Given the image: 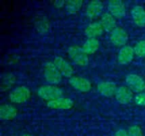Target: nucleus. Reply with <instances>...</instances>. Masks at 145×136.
<instances>
[{"label":"nucleus","instance_id":"nucleus-1","mask_svg":"<svg viewBox=\"0 0 145 136\" xmlns=\"http://www.w3.org/2000/svg\"><path fill=\"white\" fill-rule=\"evenodd\" d=\"M37 95L41 99L48 102L63 97V91L60 88L49 84L41 86L37 90Z\"/></svg>","mask_w":145,"mask_h":136},{"label":"nucleus","instance_id":"nucleus-2","mask_svg":"<svg viewBox=\"0 0 145 136\" xmlns=\"http://www.w3.org/2000/svg\"><path fill=\"white\" fill-rule=\"evenodd\" d=\"M71 60L77 66H86L88 65V55L84 52L82 48L79 46H71L67 50Z\"/></svg>","mask_w":145,"mask_h":136},{"label":"nucleus","instance_id":"nucleus-3","mask_svg":"<svg viewBox=\"0 0 145 136\" xmlns=\"http://www.w3.org/2000/svg\"><path fill=\"white\" fill-rule=\"evenodd\" d=\"M44 77L46 81L51 85L58 84L61 82L62 75L55 66L54 62H48L44 66Z\"/></svg>","mask_w":145,"mask_h":136},{"label":"nucleus","instance_id":"nucleus-4","mask_svg":"<svg viewBox=\"0 0 145 136\" xmlns=\"http://www.w3.org/2000/svg\"><path fill=\"white\" fill-rule=\"evenodd\" d=\"M31 96V91L26 86H20L12 90L8 95V100L15 104L26 102Z\"/></svg>","mask_w":145,"mask_h":136},{"label":"nucleus","instance_id":"nucleus-5","mask_svg":"<svg viewBox=\"0 0 145 136\" xmlns=\"http://www.w3.org/2000/svg\"><path fill=\"white\" fill-rule=\"evenodd\" d=\"M126 83L127 86L133 92V93H143L145 89L144 80L138 75L131 73L126 77Z\"/></svg>","mask_w":145,"mask_h":136},{"label":"nucleus","instance_id":"nucleus-6","mask_svg":"<svg viewBox=\"0 0 145 136\" xmlns=\"http://www.w3.org/2000/svg\"><path fill=\"white\" fill-rule=\"evenodd\" d=\"M110 39L115 46L124 47L126 46V43L128 40V35L124 29L121 27H116L110 32Z\"/></svg>","mask_w":145,"mask_h":136},{"label":"nucleus","instance_id":"nucleus-7","mask_svg":"<svg viewBox=\"0 0 145 136\" xmlns=\"http://www.w3.org/2000/svg\"><path fill=\"white\" fill-rule=\"evenodd\" d=\"M69 83L71 86L75 89L76 90L82 92V93H87L88 92L91 88L92 84L89 80L87 78H82V77H72L69 80Z\"/></svg>","mask_w":145,"mask_h":136},{"label":"nucleus","instance_id":"nucleus-8","mask_svg":"<svg viewBox=\"0 0 145 136\" xmlns=\"http://www.w3.org/2000/svg\"><path fill=\"white\" fill-rule=\"evenodd\" d=\"M54 63L62 76H64L65 78H72L74 70H73L72 66H71V64L65 59H64L63 57H60V56H57L54 58Z\"/></svg>","mask_w":145,"mask_h":136},{"label":"nucleus","instance_id":"nucleus-9","mask_svg":"<svg viewBox=\"0 0 145 136\" xmlns=\"http://www.w3.org/2000/svg\"><path fill=\"white\" fill-rule=\"evenodd\" d=\"M108 10L115 18L121 19L126 15V7L120 0H111L108 3Z\"/></svg>","mask_w":145,"mask_h":136},{"label":"nucleus","instance_id":"nucleus-10","mask_svg":"<svg viewBox=\"0 0 145 136\" xmlns=\"http://www.w3.org/2000/svg\"><path fill=\"white\" fill-rule=\"evenodd\" d=\"M74 106V102L71 99L67 97H61L54 101H48L47 103V106L50 109H57V110H68L72 108Z\"/></svg>","mask_w":145,"mask_h":136},{"label":"nucleus","instance_id":"nucleus-11","mask_svg":"<svg viewBox=\"0 0 145 136\" xmlns=\"http://www.w3.org/2000/svg\"><path fill=\"white\" fill-rule=\"evenodd\" d=\"M115 96L120 104L127 105L133 100V92L127 86H120L118 87Z\"/></svg>","mask_w":145,"mask_h":136},{"label":"nucleus","instance_id":"nucleus-12","mask_svg":"<svg viewBox=\"0 0 145 136\" xmlns=\"http://www.w3.org/2000/svg\"><path fill=\"white\" fill-rule=\"evenodd\" d=\"M134 55H135V52L133 47L124 46L120 49L118 53L117 60L121 65H127L133 61Z\"/></svg>","mask_w":145,"mask_h":136},{"label":"nucleus","instance_id":"nucleus-13","mask_svg":"<svg viewBox=\"0 0 145 136\" xmlns=\"http://www.w3.org/2000/svg\"><path fill=\"white\" fill-rule=\"evenodd\" d=\"M104 9V4L102 2L94 0L91 1L86 8V15L90 19H94L101 14Z\"/></svg>","mask_w":145,"mask_h":136},{"label":"nucleus","instance_id":"nucleus-14","mask_svg":"<svg viewBox=\"0 0 145 136\" xmlns=\"http://www.w3.org/2000/svg\"><path fill=\"white\" fill-rule=\"evenodd\" d=\"M99 93L105 97H112L116 95L117 90V86L113 82H102L98 85Z\"/></svg>","mask_w":145,"mask_h":136},{"label":"nucleus","instance_id":"nucleus-15","mask_svg":"<svg viewBox=\"0 0 145 136\" xmlns=\"http://www.w3.org/2000/svg\"><path fill=\"white\" fill-rule=\"evenodd\" d=\"M132 17L134 23L139 27H145V9L140 5H136L132 9Z\"/></svg>","mask_w":145,"mask_h":136},{"label":"nucleus","instance_id":"nucleus-16","mask_svg":"<svg viewBox=\"0 0 145 136\" xmlns=\"http://www.w3.org/2000/svg\"><path fill=\"white\" fill-rule=\"evenodd\" d=\"M17 116V109L15 106L4 104L0 106V118L3 121H10Z\"/></svg>","mask_w":145,"mask_h":136},{"label":"nucleus","instance_id":"nucleus-17","mask_svg":"<svg viewBox=\"0 0 145 136\" xmlns=\"http://www.w3.org/2000/svg\"><path fill=\"white\" fill-rule=\"evenodd\" d=\"M100 24L102 25L105 32H111L116 28V18L110 13H105L100 18Z\"/></svg>","mask_w":145,"mask_h":136},{"label":"nucleus","instance_id":"nucleus-18","mask_svg":"<svg viewBox=\"0 0 145 136\" xmlns=\"http://www.w3.org/2000/svg\"><path fill=\"white\" fill-rule=\"evenodd\" d=\"M104 32V28L100 22H92L85 29V35L88 38H97Z\"/></svg>","mask_w":145,"mask_h":136},{"label":"nucleus","instance_id":"nucleus-19","mask_svg":"<svg viewBox=\"0 0 145 136\" xmlns=\"http://www.w3.org/2000/svg\"><path fill=\"white\" fill-rule=\"evenodd\" d=\"M82 48L88 55H93L99 49V42L97 38H88V40L83 43Z\"/></svg>","mask_w":145,"mask_h":136},{"label":"nucleus","instance_id":"nucleus-20","mask_svg":"<svg viewBox=\"0 0 145 136\" xmlns=\"http://www.w3.org/2000/svg\"><path fill=\"white\" fill-rule=\"evenodd\" d=\"M82 0H69L65 3V9L70 14H76L81 7L82 6Z\"/></svg>","mask_w":145,"mask_h":136},{"label":"nucleus","instance_id":"nucleus-21","mask_svg":"<svg viewBox=\"0 0 145 136\" xmlns=\"http://www.w3.org/2000/svg\"><path fill=\"white\" fill-rule=\"evenodd\" d=\"M133 49L136 55H138V57H145V40L138 42Z\"/></svg>","mask_w":145,"mask_h":136},{"label":"nucleus","instance_id":"nucleus-22","mask_svg":"<svg viewBox=\"0 0 145 136\" xmlns=\"http://www.w3.org/2000/svg\"><path fill=\"white\" fill-rule=\"evenodd\" d=\"M127 134L128 136H144L141 128L138 125H133L129 127L127 130Z\"/></svg>","mask_w":145,"mask_h":136},{"label":"nucleus","instance_id":"nucleus-23","mask_svg":"<svg viewBox=\"0 0 145 136\" xmlns=\"http://www.w3.org/2000/svg\"><path fill=\"white\" fill-rule=\"evenodd\" d=\"M134 102L138 106H145V93H139L137 94L134 97Z\"/></svg>","mask_w":145,"mask_h":136},{"label":"nucleus","instance_id":"nucleus-24","mask_svg":"<svg viewBox=\"0 0 145 136\" xmlns=\"http://www.w3.org/2000/svg\"><path fill=\"white\" fill-rule=\"evenodd\" d=\"M37 28L39 31L40 33H45L46 32L48 31V24L46 21H39L38 24L37 25Z\"/></svg>","mask_w":145,"mask_h":136},{"label":"nucleus","instance_id":"nucleus-25","mask_svg":"<svg viewBox=\"0 0 145 136\" xmlns=\"http://www.w3.org/2000/svg\"><path fill=\"white\" fill-rule=\"evenodd\" d=\"M114 136H128V134H127V131L126 129H118L115 135Z\"/></svg>","mask_w":145,"mask_h":136},{"label":"nucleus","instance_id":"nucleus-26","mask_svg":"<svg viewBox=\"0 0 145 136\" xmlns=\"http://www.w3.org/2000/svg\"><path fill=\"white\" fill-rule=\"evenodd\" d=\"M65 3H66V2H65V1H63V0H57V1H55V2L54 3V5L56 8L59 9V8L65 7Z\"/></svg>","mask_w":145,"mask_h":136},{"label":"nucleus","instance_id":"nucleus-27","mask_svg":"<svg viewBox=\"0 0 145 136\" xmlns=\"http://www.w3.org/2000/svg\"><path fill=\"white\" fill-rule=\"evenodd\" d=\"M21 136H31V135H27V134H25V135H22Z\"/></svg>","mask_w":145,"mask_h":136}]
</instances>
